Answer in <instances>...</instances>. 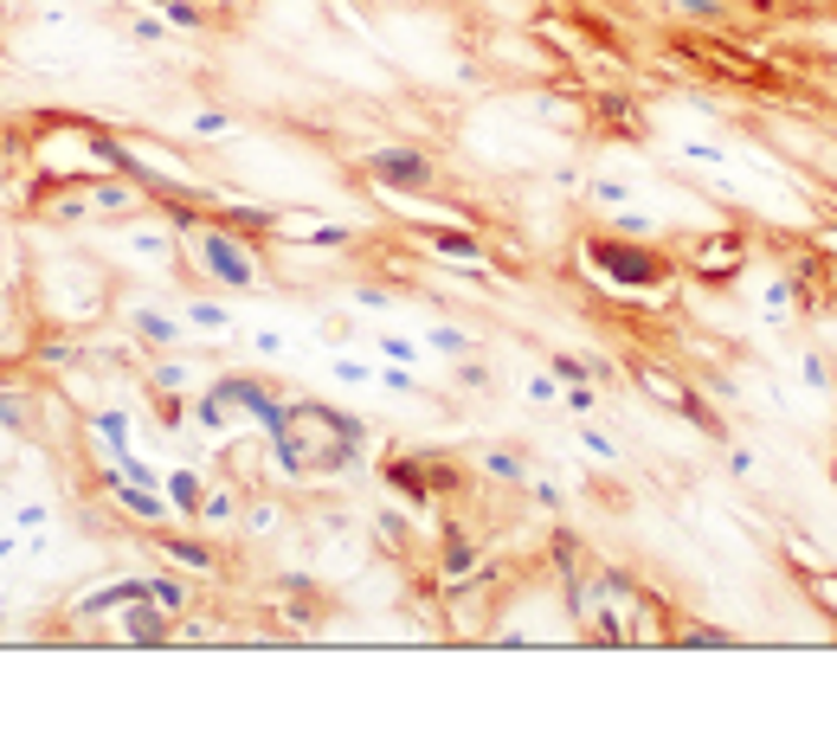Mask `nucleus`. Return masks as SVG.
<instances>
[{"instance_id":"f3484780","label":"nucleus","mask_w":837,"mask_h":753,"mask_svg":"<svg viewBox=\"0 0 837 753\" xmlns=\"http://www.w3.org/2000/svg\"><path fill=\"white\" fill-rule=\"evenodd\" d=\"M20 529H46V502H26L20 509Z\"/></svg>"},{"instance_id":"0eeeda50","label":"nucleus","mask_w":837,"mask_h":753,"mask_svg":"<svg viewBox=\"0 0 837 753\" xmlns=\"http://www.w3.org/2000/svg\"><path fill=\"white\" fill-rule=\"evenodd\" d=\"M90 425H97V438H104L110 451H123V438H130V418H123V412H97Z\"/></svg>"},{"instance_id":"20e7f679","label":"nucleus","mask_w":837,"mask_h":753,"mask_svg":"<svg viewBox=\"0 0 837 753\" xmlns=\"http://www.w3.org/2000/svg\"><path fill=\"white\" fill-rule=\"evenodd\" d=\"M593 265L612 277V283H657V258L644 252H619V245H593Z\"/></svg>"},{"instance_id":"a211bd4d","label":"nucleus","mask_w":837,"mask_h":753,"mask_svg":"<svg viewBox=\"0 0 837 753\" xmlns=\"http://www.w3.org/2000/svg\"><path fill=\"white\" fill-rule=\"evenodd\" d=\"M380 348H387V361H413V354H418V348H413V342H400V336H387Z\"/></svg>"},{"instance_id":"ddd939ff","label":"nucleus","mask_w":837,"mask_h":753,"mask_svg":"<svg viewBox=\"0 0 837 753\" xmlns=\"http://www.w3.org/2000/svg\"><path fill=\"white\" fill-rule=\"evenodd\" d=\"M0 425H13V432H20V425H26V406H20V400H13V393H0Z\"/></svg>"},{"instance_id":"6e6552de","label":"nucleus","mask_w":837,"mask_h":753,"mask_svg":"<svg viewBox=\"0 0 837 753\" xmlns=\"http://www.w3.org/2000/svg\"><path fill=\"white\" fill-rule=\"evenodd\" d=\"M168 496H174V509H201V477L174 471V477H168Z\"/></svg>"},{"instance_id":"aec40b11","label":"nucleus","mask_w":837,"mask_h":753,"mask_svg":"<svg viewBox=\"0 0 837 753\" xmlns=\"http://www.w3.org/2000/svg\"><path fill=\"white\" fill-rule=\"evenodd\" d=\"M13 554H20L13 548V535H0V560H13Z\"/></svg>"},{"instance_id":"39448f33","label":"nucleus","mask_w":837,"mask_h":753,"mask_svg":"<svg viewBox=\"0 0 837 753\" xmlns=\"http://www.w3.org/2000/svg\"><path fill=\"white\" fill-rule=\"evenodd\" d=\"M168 618L174 612H161L155 599H136V606H123V631H130L136 644H168Z\"/></svg>"},{"instance_id":"f8f14e48","label":"nucleus","mask_w":837,"mask_h":753,"mask_svg":"<svg viewBox=\"0 0 837 753\" xmlns=\"http://www.w3.org/2000/svg\"><path fill=\"white\" fill-rule=\"evenodd\" d=\"M432 348H445V354H464L471 336H458V329H432Z\"/></svg>"},{"instance_id":"6ab92c4d","label":"nucleus","mask_w":837,"mask_h":753,"mask_svg":"<svg viewBox=\"0 0 837 753\" xmlns=\"http://www.w3.org/2000/svg\"><path fill=\"white\" fill-rule=\"evenodd\" d=\"M555 374H560V380H586V374H580V361H573V354H555Z\"/></svg>"},{"instance_id":"9b49d317","label":"nucleus","mask_w":837,"mask_h":753,"mask_svg":"<svg viewBox=\"0 0 837 753\" xmlns=\"http://www.w3.org/2000/svg\"><path fill=\"white\" fill-rule=\"evenodd\" d=\"M560 406H573V412H593V406H599V400H593V387H586V380H567V400H560Z\"/></svg>"},{"instance_id":"4468645a","label":"nucleus","mask_w":837,"mask_h":753,"mask_svg":"<svg viewBox=\"0 0 837 753\" xmlns=\"http://www.w3.org/2000/svg\"><path fill=\"white\" fill-rule=\"evenodd\" d=\"M484 464H489V471H496V477H522V464H515V458H509V451H489Z\"/></svg>"},{"instance_id":"f03ea898","label":"nucleus","mask_w":837,"mask_h":753,"mask_svg":"<svg viewBox=\"0 0 837 753\" xmlns=\"http://www.w3.org/2000/svg\"><path fill=\"white\" fill-rule=\"evenodd\" d=\"M201 265H207L213 277H219V283H232V290H245V283H252V258H245V245H239V239H226V232H207V239H201Z\"/></svg>"},{"instance_id":"2eb2a0df","label":"nucleus","mask_w":837,"mask_h":753,"mask_svg":"<svg viewBox=\"0 0 837 753\" xmlns=\"http://www.w3.org/2000/svg\"><path fill=\"white\" fill-rule=\"evenodd\" d=\"M445 573H471V548H464V542H451V554H445Z\"/></svg>"},{"instance_id":"1a4fd4ad","label":"nucleus","mask_w":837,"mask_h":753,"mask_svg":"<svg viewBox=\"0 0 837 753\" xmlns=\"http://www.w3.org/2000/svg\"><path fill=\"white\" fill-rule=\"evenodd\" d=\"M432 252H445V258H477V239H471V232H438Z\"/></svg>"},{"instance_id":"7ed1b4c3","label":"nucleus","mask_w":837,"mask_h":753,"mask_svg":"<svg viewBox=\"0 0 837 753\" xmlns=\"http://www.w3.org/2000/svg\"><path fill=\"white\" fill-rule=\"evenodd\" d=\"M136 599H155V586L148 580H110V586H97V593H84L71 618H104V612H123V606H136Z\"/></svg>"},{"instance_id":"423d86ee","label":"nucleus","mask_w":837,"mask_h":753,"mask_svg":"<svg viewBox=\"0 0 837 753\" xmlns=\"http://www.w3.org/2000/svg\"><path fill=\"white\" fill-rule=\"evenodd\" d=\"M168 560H181V567H194V573L213 567V554L201 548V542H181V535H168Z\"/></svg>"},{"instance_id":"f257e3e1","label":"nucleus","mask_w":837,"mask_h":753,"mask_svg":"<svg viewBox=\"0 0 837 753\" xmlns=\"http://www.w3.org/2000/svg\"><path fill=\"white\" fill-rule=\"evenodd\" d=\"M367 168H374V181H387L393 194H425V187H432V161H425L418 148H374Z\"/></svg>"},{"instance_id":"dca6fc26","label":"nucleus","mask_w":837,"mask_h":753,"mask_svg":"<svg viewBox=\"0 0 837 753\" xmlns=\"http://www.w3.org/2000/svg\"><path fill=\"white\" fill-rule=\"evenodd\" d=\"M194 323H201V329H226V316H219L213 303H194Z\"/></svg>"},{"instance_id":"9d476101","label":"nucleus","mask_w":837,"mask_h":753,"mask_svg":"<svg viewBox=\"0 0 837 753\" xmlns=\"http://www.w3.org/2000/svg\"><path fill=\"white\" fill-rule=\"evenodd\" d=\"M136 329H142V336H148V342H168V348L181 342V329H174L168 316H155V309H148V316H136Z\"/></svg>"}]
</instances>
